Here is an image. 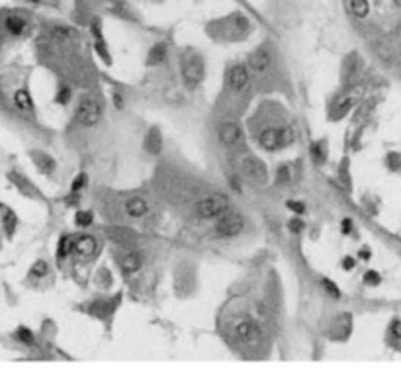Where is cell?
<instances>
[{"label":"cell","mask_w":401,"mask_h":378,"mask_svg":"<svg viewBox=\"0 0 401 378\" xmlns=\"http://www.w3.org/2000/svg\"><path fill=\"white\" fill-rule=\"evenodd\" d=\"M229 208V200H227V196L225 194H212V196H208V198H204V200L198 204V208H196V214L204 218V220H212V218H219L223 216L225 212Z\"/></svg>","instance_id":"6da1fadb"},{"label":"cell","mask_w":401,"mask_h":378,"mask_svg":"<svg viewBox=\"0 0 401 378\" xmlns=\"http://www.w3.org/2000/svg\"><path fill=\"white\" fill-rule=\"evenodd\" d=\"M102 118V104L96 96H84L80 104H78V112H77V120L78 123L82 125H96L100 122Z\"/></svg>","instance_id":"7a4b0ae2"},{"label":"cell","mask_w":401,"mask_h":378,"mask_svg":"<svg viewBox=\"0 0 401 378\" xmlns=\"http://www.w3.org/2000/svg\"><path fill=\"white\" fill-rule=\"evenodd\" d=\"M245 222L239 214H223L215 223V234L219 237H235L243 232Z\"/></svg>","instance_id":"3957f363"},{"label":"cell","mask_w":401,"mask_h":378,"mask_svg":"<svg viewBox=\"0 0 401 378\" xmlns=\"http://www.w3.org/2000/svg\"><path fill=\"white\" fill-rule=\"evenodd\" d=\"M182 78H184V85L188 89H196L204 78V61H202L198 55L190 57L188 61H184L182 65Z\"/></svg>","instance_id":"277c9868"},{"label":"cell","mask_w":401,"mask_h":378,"mask_svg":"<svg viewBox=\"0 0 401 378\" xmlns=\"http://www.w3.org/2000/svg\"><path fill=\"white\" fill-rule=\"evenodd\" d=\"M217 134H219V139H221L223 143L229 145V147H237V145H241V141H243L241 128L233 122H223L219 125V130H217Z\"/></svg>","instance_id":"5b68a950"},{"label":"cell","mask_w":401,"mask_h":378,"mask_svg":"<svg viewBox=\"0 0 401 378\" xmlns=\"http://www.w3.org/2000/svg\"><path fill=\"white\" fill-rule=\"evenodd\" d=\"M227 82H229V89L233 90H243L249 82V71H247L245 65H233L229 69V75H227Z\"/></svg>","instance_id":"8992f818"},{"label":"cell","mask_w":401,"mask_h":378,"mask_svg":"<svg viewBox=\"0 0 401 378\" xmlns=\"http://www.w3.org/2000/svg\"><path fill=\"white\" fill-rule=\"evenodd\" d=\"M237 335H239V339H243L245 343H251L255 345L260 341V327L256 325L255 322H241L239 325H237Z\"/></svg>","instance_id":"52a82bcc"},{"label":"cell","mask_w":401,"mask_h":378,"mask_svg":"<svg viewBox=\"0 0 401 378\" xmlns=\"http://www.w3.org/2000/svg\"><path fill=\"white\" fill-rule=\"evenodd\" d=\"M98 249V241L92 235H80L75 239V253L80 257H92Z\"/></svg>","instance_id":"ba28073f"},{"label":"cell","mask_w":401,"mask_h":378,"mask_svg":"<svg viewBox=\"0 0 401 378\" xmlns=\"http://www.w3.org/2000/svg\"><path fill=\"white\" fill-rule=\"evenodd\" d=\"M120 267H122L123 272H127V275H133L137 272L139 268H141V257L133 253V251H127V253H123V257L120 259Z\"/></svg>","instance_id":"9c48e42d"},{"label":"cell","mask_w":401,"mask_h":378,"mask_svg":"<svg viewBox=\"0 0 401 378\" xmlns=\"http://www.w3.org/2000/svg\"><path fill=\"white\" fill-rule=\"evenodd\" d=\"M260 145L266 149V151H276L280 145V132L278 130H274V128H270V130H264L262 134H260Z\"/></svg>","instance_id":"30bf717a"},{"label":"cell","mask_w":401,"mask_h":378,"mask_svg":"<svg viewBox=\"0 0 401 378\" xmlns=\"http://www.w3.org/2000/svg\"><path fill=\"white\" fill-rule=\"evenodd\" d=\"M268 67H270V53L268 51L260 49V51H256L255 55L251 57V69L255 71L256 75H262Z\"/></svg>","instance_id":"8fae6325"},{"label":"cell","mask_w":401,"mask_h":378,"mask_svg":"<svg viewBox=\"0 0 401 378\" xmlns=\"http://www.w3.org/2000/svg\"><path fill=\"white\" fill-rule=\"evenodd\" d=\"M147 210H149V204L143 198H131L125 202V214L131 218H141L147 214Z\"/></svg>","instance_id":"7c38bea8"},{"label":"cell","mask_w":401,"mask_h":378,"mask_svg":"<svg viewBox=\"0 0 401 378\" xmlns=\"http://www.w3.org/2000/svg\"><path fill=\"white\" fill-rule=\"evenodd\" d=\"M4 26H6V30H8L12 35H22L24 32H26V28H28L26 20H24L22 16H18V14H10V16L6 18Z\"/></svg>","instance_id":"4fadbf2b"},{"label":"cell","mask_w":401,"mask_h":378,"mask_svg":"<svg viewBox=\"0 0 401 378\" xmlns=\"http://www.w3.org/2000/svg\"><path fill=\"white\" fill-rule=\"evenodd\" d=\"M14 102H16V106L20 110H32L34 108V102H32V96H30L28 90H18L14 94Z\"/></svg>","instance_id":"5bb4252c"},{"label":"cell","mask_w":401,"mask_h":378,"mask_svg":"<svg viewBox=\"0 0 401 378\" xmlns=\"http://www.w3.org/2000/svg\"><path fill=\"white\" fill-rule=\"evenodd\" d=\"M165 59H167V45L165 44L155 45V47L151 49V53H149V63H151V65H159V63H163Z\"/></svg>","instance_id":"9a60e30c"},{"label":"cell","mask_w":401,"mask_h":378,"mask_svg":"<svg viewBox=\"0 0 401 378\" xmlns=\"http://www.w3.org/2000/svg\"><path fill=\"white\" fill-rule=\"evenodd\" d=\"M350 10L357 18H366L370 12V4L368 0H350Z\"/></svg>","instance_id":"2e32d148"},{"label":"cell","mask_w":401,"mask_h":378,"mask_svg":"<svg viewBox=\"0 0 401 378\" xmlns=\"http://www.w3.org/2000/svg\"><path fill=\"white\" fill-rule=\"evenodd\" d=\"M71 251H75V241H73L71 237H63V239L59 241V253H57V257H59V259H65Z\"/></svg>","instance_id":"e0dca14e"},{"label":"cell","mask_w":401,"mask_h":378,"mask_svg":"<svg viewBox=\"0 0 401 378\" xmlns=\"http://www.w3.org/2000/svg\"><path fill=\"white\" fill-rule=\"evenodd\" d=\"M47 275V263L45 261H37L34 267H32V270H30V277L34 278H41Z\"/></svg>","instance_id":"ac0fdd59"},{"label":"cell","mask_w":401,"mask_h":378,"mask_svg":"<svg viewBox=\"0 0 401 378\" xmlns=\"http://www.w3.org/2000/svg\"><path fill=\"white\" fill-rule=\"evenodd\" d=\"M90 223H92V214H90V212H78L77 214V225L86 227V225H90Z\"/></svg>","instance_id":"d6986e66"},{"label":"cell","mask_w":401,"mask_h":378,"mask_svg":"<svg viewBox=\"0 0 401 378\" xmlns=\"http://www.w3.org/2000/svg\"><path fill=\"white\" fill-rule=\"evenodd\" d=\"M323 288L333 296V298H339L341 296V292H339V288L335 286V282L333 280H329V278H323Z\"/></svg>","instance_id":"ffe728a7"},{"label":"cell","mask_w":401,"mask_h":378,"mask_svg":"<svg viewBox=\"0 0 401 378\" xmlns=\"http://www.w3.org/2000/svg\"><path fill=\"white\" fill-rule=\"evenodd\" d=\"M364 280H366V284H368V286H378V284H380V280H382V278H380L378 272H374V270H368L366 275H364Z\"/></svg>","instance_id":"44dd1931"},{"label":"cell","mask_w":401,"mask_h":378,"mask_svg":"<svg viewBox=\"0 0 401 378\" xmlns=\"http://www.w3.org/2000/svg\"><path fill=\"white\" fill-rule=\"evenodd\" d=\"M18 337L22 339L24 343H28V345L34 343V335H32L30 329H26V327H20V329H18Z\"/></svg>","instance_id":"7402d4cb"},{"label":"cell","mask_w":401,"mask_h":378,"mask_svg":"<svg viewBox=\"0 0 401 378\" xmlns=\"http://www.w3.org/2000/svg\"><path fill=\"white\" fill-rule=\"evenodd\" d=\"M288 227H290L292 234H300V232H303V222H301L300 218H294V220H290V223H288Z\"/></svg>","instance_id":"603a6c76"},{"label":"cell","mask_w":401,"mask_h":378,"mask_svg":"<svg viewBox=\"0 0 401 378\" xmlns=\"http://www.w3.org/2000/svg\"><path fill=\"white\" fill-rule=\"evenodd\" d=\"M390 331H391V335H393L395 339H401V322H399V320H393V322H391Z\"/></svg>","instance_id":"cb8c5ba5"},{"label":"cell","mask_w":401,"mask_h":378,"mask_svg":"<svg viewBox=\"0 0 401 378\" xmlns=\"http://www.w3.org/2000/svg\"><path fill=\"white\" fill-rule=\"evenodd\" d=\"M69 98H71V90H69V89L59 90V96H57V102H61V104H67Z\"/></svg>","instance_id":"d4e9b609"},{"label":"cell","mask_w":401,"mask_h":378,"mask_svg":"<svg viewBox=\"0 0 401 378\" xmlns=\"http://www.w3.org/2000/svg\"><path fill=\"white\" fill-rule=\"evenodd\" d=\"M292 177V169L290 167H282L278 171V180H290Z\"/></svg>","instance_id":"484cf974"},{"label":"cell","mask_w":401,"mask_h":378,"mask_svg":"<svg viewBox=\"0 0 401 378\" xmlns=\"http://www.w3.org/2000/svg\"><path fill=\"white\" fill-rule=\"evenodd\" d=\"M84 182H86V175H78V177L73 180V190H80Z\"/></svg>","instance_id":"4316f807"},{"label":"cell","mask_w":401,"mask_h":378,"mask_svg":"<svg viewBox=\"0 0 401 378\" xmlns=\"http://www.w3.org/2000/svg\"><path fill=\"white\" fill-rule=\"evenodd\" d=\"M319 147H321V145H313L311 147V151H313V155H315V161H317V163H321V161H323V153H321V149H319Z\"/></svg>","instance_id":"83f0119b"},{"label":"cell","mask_w":401,"mask_h":378,"mask_svg":"<svg viewBox=\"0 0 401 378\" xmlns=\"http://www.w3.org/2000/svg\"><path fill=\"white\" fill-rule=\"evenodd\" d=\"M288 208H290V210H294V212H298V214H301V212H303V204L290 200V202H288Z\"/></svg>","instance_id":"f1b7e54d"},{"label":"cell","mask_w":401,"mask_h":378,"mask_svg":"<svg viewBox=\"0 0 401 378\" xmlns=\"http://www.w3.org/2000/svg\"><path fill=\"white\" fill-rule=\"evenodd\" d=\"M343 267H345L346 270H350V268L354 267V259H350V257H346L345 261H343Z\"/></svg>","instance_id":"f546056e"},{"label":"cell","mask_w":401,"mask_h":378,"mask_svg":"<svg viewBox=\"0 0 401 378\" xmlns=\"http://www.w3.org/2000/svg\"><path fill=\"white\" fill-rule=\"evenodd\" d=\"M343 232H345V234L350 232V220H345V223H343Z\"/></svg>","instance_id":"4dcf8cb0"}]
</instances>
